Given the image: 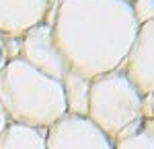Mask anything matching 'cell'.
I'll return each mask as SVG.
<instances>
[{"label":"cell","mask_w":154,"mask_h":149,"mask_svg":"<svg viewBox=\"0 0 154 149\" xmlns=\"http://www.w3.org/2000/svg\"><path fill=\"white\" fill-rule=\"evenodd\" d=\"M140 25L125 0H56L51 33L68 69L93 80L119 69Z\"/></svg>","instance_id":"cell-1"},{"label":"cell","mask_w":154,"mask_h":149,"mask_svg":"<svg viewBox=\"0 0 154 149\" xmlns=\"http://www.w3.org/2000/svg\"><path fill=\"white\" fill-rule=\"evenodd\" d=\"M0 104L11 123L41 129L68 115L62 82L31 68L21 57L8 59L0 72Z\"/></svg>","instance_id":"cell-2"},{"label":"cell","mask_w":154,"mask_h":149,"mask_svg":"<svg viewBox=\"0 0 154 149\" xmlns=\"http://www.w3.org/2000/svg\"><path fill=\"white\" fill-rule=\"evenodd\" d=\"M144 115V94L119 68L91 80L88 115L109 139H115Z\"/></svg>","instance_id":"cell-3"},{"label":"cell","mask_w":154,"mask_h":149,"mask_svg":"<svg viewBox=\"0 0 154 149\" xmlns=\"http://www.w3.org/2000/svg\"><path fill=\"white\" fill-rule=\"evenodd\" d=\"M19 57L23 61H27L31 68L39 69L41 74H45V76L60 82L68 72V63L62 57L58 45L54 41L51 23L37 25L21 37Z\"/></svg>","instance_id":"cell-4"},{"label":"cell","mask_w":154,"mask_h":149,"mask_svg":"<svg viewBox=\"0 0 154 149\" xmlns=\"http://www.w3.org/2000/svg\"><path fill=\"white\" fill-rule=\"evenodd\" d=\"M48 149H113V139L86 116L66 115L48 127Z\"/></svg>","instance_id":"cell-5"},{"label":"cell","mask_w":154,"mask_h":149,"mask_svg":"<svg viewBox=\"0 0 154 149\" xmlns=\"http://www.w3.org/2000/svg\"><path fill=\"white\" fill-rule=\"evenodd\" d=\"M56 0H0V35L23 37L29 29L51 23Z\"/></svg>","instance_id":"cell-6"},{"label":"cell","mask_w":154,"mask_h":149,"mask_svg":"<svg viewBox=\"0 0 154 149\" xmlns=\"http://www.w3.org/2000/svg\"><path fill=\"white\" fill-rule=\"evenodd\" d=\"M121 69L144 96L154 92V21L140 25Z\"/></svg>","instance_id":"cell-7"},{"label":"cell","mask_w":154,"mask_h":149,"mask_svg":"<svg viewBox=\"0 0 154 149\" xmlns=\"http://www.w3.org/2000/svg\"><path fill=\"white\" fill-rule=\"evenodd\" d=\"M0 149H48V129L8 123L0 135Z\"/></svg>","instance_id":"cell-8"},{"label":"cell","mask_w":154,"mask_h":149,"mask_svg":"<svg viewBox=\"0 0 154 149\" xmlns=\"http://www.w3.org/2000/svg\"><path fill=\"white\" fill-rule=\"evenodd\" d=\"M64 98H66V112L72 116L88 115V96H91V80L82 74L68 69L62 78Z\"/></svg>","instance_id":"cell-9"},{"label":"cell","mask_w":154,"mask_h":149,"mask_svg":"<svg viewBox=\"0 0 154 149\" xmlns=\"http://www.w3.org/2000/svg\"><path fill=\"white\" fill-rule=\"evenodd\" d=\"M113 149H154V118L142 115L113 139Z\"/></svg>","instance_id":"cell-10"},{"label":"cell","mask_w":154,"mask_h":149,"mask_svg":"<svg viewBox=\"0 0 154 149\" xmlns=\"http://www.w3.org/2000/svg\"><path fill=\"white\" fill-rule=\"evenodd\" d=\"M130 4L138 25H146L154 21V0H131Z\"/></svg>","instance_id":"cell-11"},{"label":"cell","mask_w":154,"mask_h":149,"mask_svg":"<svg viewBox=\"0 0 154 149\" xmlns=\"http://www.w3.org/2000/svg\"><path fill=\"white\" fill-rule=\"evenodd\" d=\"M144 116H152L154 118V92L144 96Z\"/></svg>","instance_id":"cell-12"},{"label":"cell","mask_w":154,"mask_h":149,"mask_svg":"<svg viewBox=\"0 0 154 149\" xmlns=\"http://www.w3.org/2000/svg\"><path fill=\"white\" fill-rule=\"evenodd\" d=\"M8 123H11V118H8V115H6V110H4V106L0 104V135H2V131L8 127Z\"/></svg>","instance_id":"cell-13"},{"label":"cell","mask_w":154,"mask_h":149,"mask_svg":"<svg viewBox=\"0 0 154 149\" xmlns=\"http://www.w3.org/2000/svg\"><path fill=\"white\" fill-rule=\"evenodd\" d=\"M6 61H8V57H6V49H4V37L0 35V72L4 69Z\"/></svg>","instance_id":"cell-14"},{"label":"cell","mask_w":154,"mask_h":149,"mask_svg":"<svg viewBox=\"0 0 154 149\" xmlns=\"http://www.w3.org/2000/svg\"><path fill=\"white\" fill-rule=\"evenodd\" d=\"M125 2H131V0H125Z\"/></svg>","instance_id":"cell-15"}]
</instances>
